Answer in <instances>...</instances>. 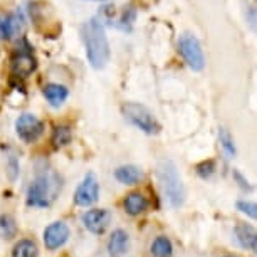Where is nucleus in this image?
Instances as JSON below:
<instances>
[{
  "label": "nucleus",
  "mask_w": 257,
  "mask_h": 257,
  "mask_svg": "<svg viewBox=\"0 0 257 257\" xmlns=\"http://www.w3.org/2000/svg\"><path fill=\"white\" fill-rule=\"evenodd\" d=\"M61 190V180L54 172L39 173L31 185L27 188V205L29 207H49L54 202L56 195Z\"/></svg>",
  "instance_id": "7ed1b4c3"
},
{
  "label": "nucleus",
  "mask_w": 257,
  "mask_h": 257,
  "mask_svg": "<svg viewBox=\"0 0 257 257\" xmlns=\"http://www.w3.org/2000/svg\"><path fill=\"white\" fill-rule=\"evenodd\" d=\"M114 178L123 185H137L143 180V170L137 165H123L114 170Z\"/></svg>",
  "instance_id": "4468645a"
},
{
  "label": "nucleus",
  "mask_w": 257,
  "mask_h": 257,
  "mask_svg": "<svg viewBox=\"0 0 257 257\" xmlns=\"http://www.w3.org/2000/svg\"><path fill=\"white\" fill-rule=\"evenodd\" d=\"M99 198V183L94 173H88L74 193V203L79 207H91L93 203L98 202Z\"/></svg>",
  "instance_id": "6e6552de"
},
{
  "label": "nucleus",
  "mask_w": 257,
  "mask_h": 257,
  "mask_svg": "<svg viewBox=\"0 0 257 257\" xmlns=\"http://www.w3.org/2000/svg\"><path fill=\"white\" fill-rule=\"evenodd\" d=\"M237 210L242 212L247 217H250V219H255V217H257V205L254 202L239 200V202H237Z\"/></svg>",
  "instance_id": "b1692460"
},
{
  "label": "nucleus",
  "mask_w": 257,
  "mask_h": 257,
  "mask_svg": "<svg viewBox=\"0 0 257 257\" xmlns=\"http://www.w3.org/2000/svg\"><path fill=\"white\" fill-rule=\"evenodd\" d=\"M71 230L64 222H52L44 230V245L47 250H57L69 240Z\"/></svg>",
  "instance_id": "9d476101"
},
{
  "label": "nucleus",
  "mask_w": 257,
  "mask_h": 257,
  "mask_svg": "<svg viewBox=\"0 0 257 257\" xmlns=\"http://www.w3.org/2000/svg\"><path fill=\"white\" fill-rule=\"evenodd\" d=\"M12 257H39V247L31 239H21L14 245Z\"/></svg>",
  "instance_id": "f3484780"
},
{
  "label": "nucleus",
  "mask_w": 257,
  "mask_h": 257,
  "mask_svg": "<svg viewBox=\"0 0 257 257\" xmlns=\"http://www.w3.org/2000/svg\"><path fill=\"white\" fill-rule=\"evenodd\" d=\"M128 245H130L128 232L123 229H116V230H113V234L109 235L108 254L111 257H121L126 250H128Z\"/></svg>",
  "instance_id": "ddd939ff"
},
{
  "label": "nucleus",
  "mask_w": 257,
  "mask_h": 257,
  "mask_svg": "<svg viewBox=\"0 0 257 257\" xmlns=\"http://www.w3.org/2000/svg\"><path fill=\"white\" fill-rule=\"evenodd\" d=\"M7 172H9V178L16 180L19 175V162L14 155H11V157L7 158Z\"/></svg>",
  "instance_id": "393cba45"
},
{
  "label": "nucleus",
  "mask_w": 257,
  "mask_h": 257,
  "mask_svg": "<svg viewBox=\"0 0 257 257\" xmlns=\"http://www.w3.org/2000/svg\"><path fill=\"white\" fill-rule=\"evenodd\" d=\"M232 177H234V180L239 183V187L242 188V190H252V185L249 183V180L242 175V173L239 172V170H234V173H232Z\"/></svg>",
  "instance_id": "a878e982"
},
{
  "label": "nucleus",
  "mask_w": 257,
  "mask_h": 257,
  "mask_svg": "<svg viewBox=\"0 0 257 257\" xmlns=\"http://www.w3.org/2000/svg\"><path fill=\"white\" fill-rule=\"evenodd\" d=\"M157 177L168 205L173 208L182 207L185 202V188L177 165L172 160H162L157 167Z\"/></svg>",
  "instance_id": "f03ea898"
},
{
  "label": "nucleus",
  "mask_w": 257,
  "mask_h": 257,
  "mask_svg": "<svg viewBox=\"0 0 257 257\" xmlns=\"http://www.w3.org/2000/svg\"><path fill=\"white\" fill-rule=\"evenodd\" d=\"M81 41L84 44L86 56H88L89 64L94 69H103L109 62L111 51L108 36H106L104 26L99 17H93L86 21L79 29Z\"/></svg>",
  "instance_id": "f257e3e1"
},
{
  "label": "nucleus",
  "mask_w": 257,
  "mask_h": 257,
  "mask_svg": "<svg viewBox=\"0 0 257 257\" xmlns=\"http://www.w3.org/2000/svg\"><path fill=\"white\" fill-rule=\"evenodd\" d=\"M11 67L14 76L17 77H29L37 69V59L32 54V47L24 41V47H19L16 54L11 59Z\"/></svg>",
  "instance_id": "0eeeda50"
},
{
  "label": "nucleus",
  "mask_w": 257,
  "mask_h": 257,
  "mask_svg": "<svg viewBox=\"0 0 257 257\" xmlns=\"http://www.w3.org/2000/svg\"><path fill=\"white\" fill-rule=\"evenodd\" d=\"M24 27V17L21 12L11 14L6 17V21H2L0 26V37L2 39H12L14 36H17Z\"/></svg>",
  "instance_id": "dca6fc26"
},
{
  "label": "nucleus",
  "mask_w": 257,
  "mask_h": 257,
  "mask_svg": "<svg viewBox=\"0 0 257 257\" xmlns=\"http://www.w3.org/2000/svg\"><path fill=\"white\" fill-rule=\"evenodd\" d=\"M219 142H220L222 150H224V153L227 155V158H234L235 153H237L235 143H234V138H232V135L227 132L225 128L219 130Z\"/></svg>",
  "instance_id": "412c9836"
},
{
  "label": "nucleus",
  "mask_w": 257,
  "mask_h": 257,
  "mask_svg": "<svg viewBox=\"0 0 257 257\" xmlns=\"http://www.w3.org/2000/svg\"><path fill=\"white\" fill-rule=\"evenodd\" d=\"M152 254L153 257H172L173 254V244L167 235H158L152 244Z\"/></svg>",
  "instance_id": "6ab92c4d"
},
{
  "label": "nucleus",
  "mask_w": 257,
  "mask_h": 257,
  "mask_svg": "<svg viewBox=\"0 0 257 257\" xmlns=\"http://www.w3.org/2000/svg\"><path fill=\"white\" fill-rule=\"evenodd\" d=\"M91 2H108V0H91Z\"/></svg>",
  "instance_id": "cd10ccee"
},
{
  "label": "nucleus",
  "mask_w": 257,
  "mask_h": 257,
  "mask_svg": "<svg viewBox=\"0 0 257 257\" xmlns=\"http://www.w3.org/2000/svg\"><path fill=\"white\" fill-rule=\"evenodd\" d=\"M135 19H137V9L132 6L124 7V11L119 17L118 27L123 29V31H130V29H132V24L135 22Z\"/></svg>",
  "instance_id": "4be33fe9"
},
{
  "label": "nucleus",
  "mask_w": 257,
  "mask_h": 257,
  "mask_svg": "<svg viewBox=\"0 0 257 257\" xmlns=\"http://www.w3.org/2000/svg\"><path fill=\"white\" fill-rule=\"evenodd\" d=\"M17 235V222L11 213L0 215V237L2 239H14Z\"/></svg>",
  "instance_id": "aec40b11"
},
{
  "label": "nucleus",
  "mask_w": 257,
  "mask_h": 257,
  "mask_svg": "<svg viewBox=\"0 0 257 257\" xmlns=\"http://www.w3.org/2000/svg\"><path fill=\"white\" fill-rule=\"evenodd\" d=\"M121 113H123L124 119L130 121L133 126H137L138 130H142L147 135H157L162 126H160L158 119L155 118V114L150 111L147 106L130 101L121 106Z\"/></svg>",
  "instance_id": "20e7f679"
},
{
  "label": "nucleus",
  "mask_w": 257,
  "mask_h": 257,
  "mask_svg": "<svg viewBox=\"0 0 257 257\" xmlns=\"http://www.w3.org/2000/svg\"><path fill=\"white\" fill-rule=\"evenodd\" d=\"M225 257H232V255H225Z\"/></svg>",
  "instance_id": "c756f323"
},
{
  "label": "nucleus",
  "mask_w": 257,
  "mask_h": 257,
  "mask_svg": "<svg viewBox=\"0 0 257 257\" xmlns=\"http://www.w3.org/2000/svg\"><path fill=\"white\" fill-rule=\"evenodd\" d=\"M148 205H150L148 198L145 197L143 193H140V192L128 193L126 198H124V202H123V207H124L126 213H128V215H133V217L143 213L148 208Z\"/></svg>",
  "instance_id": "2eb2a0df"
},
{
  "label": "nucleus",
  "mask_w": 257,
  "mask_h": 257,
  "mask_svg": "<svg viewBox=\"0 0 257 257\" xmlns=\"http://www.w3.org/2000/svg\"><path fill=\"white\" fill-rule=\"evenodd\" d=\"M178 52L182 54L183 61L192 71L200 72L205 67V54H203L200 41L190 32L182 34L178 39Z\"/></svg>",
  "instance_id": "39448f33"
},
{
  "label": "nucleus",
  "mask_w": 257,
  "mask_h": 257,
  "mask_svg": "<svg viewBox=\"0 0 257 257\" xmlns=\"http://www.w3.org/2000/svg\"><path fill=\"white\" fill-rule=\"evenodd\" d=\"M82 224L91 234L101 235L111 224V212L106 208H91L82 215Z\"/></svg>",
  "instance_id": "1a4fd4ad"
},
{
  "label": "nucleus",
  "mask_w": 257,
  "mask_h": 257,
  "mask_svg": "<svg viewBox=\"0 0 257 257\" xmlns=\"http://www.w3.org/2000/svg\"><path fill=\"white\" fill-rule=\"evenodd\" d=\"M234 234H235V240L239 242L242 249H247L250 252L257 250V232L250 224H237Z\"/></svg>",
  "instance_id": "9b49d317"
},
{
  "label": "nucleus",
  "mask_w": 257,
  "mask_h": 257,
  "mask_svg": "<svg viewBox=\"0 0 257 257\" xmlns=\"http://www.w3.org/2000/svg\"><path fill=\"white\" fill-rule=\"evenodd\" d=\"M16 132L24 143H34L44 133V123L36 114L24 113L16 121Z\"/></svg>",
  "instance_id": "423d86ee"
},
{
  "label": "nucleus",
  "mask_w": 257,
  "mask_h": 257,
  "mask_svg": "<svg viewBox=\"0 0 257 257\" xmlns=\"http://www.w3.org/2000/svg\"><path fill=\"white\" fill-rule=\"evenodd\" d=\"M42 94L47 99L52 108H59V106L64 104V101L69 98V89L62 84H57V82H49V84L44 86L42 89Z\"/></svg>",
  "instance_id": "f8f14e48"
},
{
  "label": "nucleus",
  "mask_w": 257,
  "mask_h": 257,
  "mask_svg": "<svg viewBox=\"0 0 257 257\" xmlns=\"http://www.w3.org/2000/svg\"><path fill=\"white\" fill-rule=\"evenodd\" d=\"M71 138H72V132L67 124H59L54 128L52 132V137H51V143L54 148H62L66 145L71 143Z\"/></svg>",
  "instance_id": "a211bd4d"
},
{
  "label": "nucleus",
  "mask_w": 257,
  "mask_h": 257,
  "mask_svg": "<svg viewBox=\"0 0 257 257\" xmlns=\"http://www.w3.org/2000/svg\"><path fill=\"white\" fill-rule=\"evenodd\" d=\"M213 172H215V162H213V160H207V162H202L197 165V173L203 180L210 178L213 175Z\"/></svg>",
  "instance_id": "5701e85b"
},
{
  "label": "nucleus",
  "mask_w": 257,
  "mask_h": 257,
  "mask_svg": "<svg viewBox=\"0 0 257 257\" xmlns=\"http://www.w3.org/2000/svg\"><path fill=\"white\" fill-rule=\"evenodd\" d=\"M247 12H249V14H247V22L250 24L252 31H255V9H254V7H250Z\"/></svg>",
  "instance_id": "bb28decb"
},
{
  "label": "nucleus",
  "mask_w": 257,
  "mask_h": 257,
  "mask_svg": "<svg viewBox=\"0 0 257 257\" xmlns=\"http://www.w3.org/2000/svg\"><path fill=\"white\" fill-rule=\"evenodd\" d=\"M0 26H2V19H0Z\"/></svg>",
  "instance_id": "c85d7f7f"
}]
</instances>
